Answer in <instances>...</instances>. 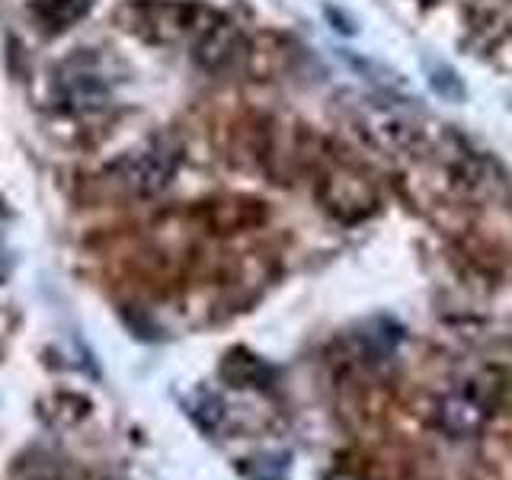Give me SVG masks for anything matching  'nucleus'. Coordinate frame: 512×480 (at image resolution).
Returning <instances> with one entry per match:
<instances>
[{
  "label": "nucleus",
  "instance_id": "f257e3e1",
  "mask_svg": "<svg viewBox=\"0 0 512 480\" xmlns=\"http://www.w3.org/2000/svg\"><path fill=\"white\" fill-rule=\"evenodd\" d=\"M221 20L215 7L196 0H128L119 7L122 29L154 45H196Z\"/></svg>",
  "mask_w": 512,
  "mask_h": 480
},
{
  "label": "nucleus",
  "instance_id": "f03ea898",
  "mask_svg": "<svg viewBox=\"0 0 512 480\" xmlns=\"http://www.w3.org/2000/svg\"><path fill=\"white\" fill-rule=\"evenodd\" d=\"M317 202L330 218L343 224H359L378 212V186L359 167L336 164L320 173Z\"/></svg>",
  "mask_w": 512,
  "mask_h": 480
},
{
  "label": "nucleus",
  "instance_id": "7ed1b4c3",
  "mask_svg": "<svg viewBox=\"0 0 512 480\" xmlns=\"http://www.w3.org/2000/svg\"><path fill=\"white\" fill-rule=\"evenodd\" d=\"M116 74L109 71V61L103 55H74L61 64L58 71V100L74 112L103 109L112 100Z\"/></svg>",
  "mask_w": 512,
  "mask_h": 480
},
{
  "label": "nucleus",
  "instance_id": "20e7f679",
  "mask_svg": "<svg viewBox=\"0 0 512 480\" xmlns=\"http://www.w3.org/2000/svg\"><path fill=\"white\" fill-rule=\"evenodd\" d=\"M500 394H503V384L493 375H477L442 400L439 420L458 439L474 436V432L484 429V423L493 416L496 404H500Z\"/></svg>",
  "mask_w": 512,
  "mask_h": 480
},
{
  "label": "nucleus",
  "instance_id": "39448f33",
  "mask_svg": "<svg viewBox=\"0 0 512 480\" xmlns=\"http://www.w3.org/2000/svg\"><path fill=\"white\" fill-rule=\"evenodd\" d=\"M176 164H180V148L167 138H154L125 160H119L116 176L135 196H154V192H160L173 180Z\"/></svg>",
  "mask_w": 512,
  "mask_h": 480
},
{
  "label": "nucleus",
  "instance_id": "423d86ee",
  "mask_svg": "<svg viewBox=\"0 0 512 480\" xmlns=\"http://www.w3.org/2000/svg\"><path fill=\"white\" fill-rule=\"evenodd\" d=\"M244 52V36L240 29L221 13V20L205 32V36L192 45V58H196L205 71H224Z\"/></svg>",
  "mask_w": 512,
  "mask_h": 480
},
{
  "label": "nucleus",
  "instance_id": "0eeeda50",
  "mask_svg": "<svg viewBox=\"0 0 512 480\" xmlns=\"http://www.w3.org/2000/svg\"><path fill=\"white\" fill-rule=\"evenodd\" d=\"M362 132L372 138L375 144L388 151H404L416 141L420 128H416L404 112L388 109V106H372L362 112Z\"/></svg>",
  "mask_w": 512,
  "mask_h": 480
},
{
  "label": "nucleus",
  "instance_id": "6e6552de",
  "mask_svg": "<svg viewBox=\"0 0 512 480\" xmlns=\"http://www.w3.org/2000/svg\"><path fill=\"white\" fill-rule=\"evenodd\" d=\"M202 215L208 221V228L215 234H237V231H250L256 224L266 221V208L253 199H218V202H208L202 208Z\"/></svg>",
  "mask_w": 512,
  "mask_h": 480
},
{
  "label": "nucleus",
  "instance_id": "1a4fd4ad",
  "mask_svg": "<svg viewBox=\"0 0 512 480\" xmlns=\"http://www.w3.org/2000/svg\"><path fill=\"white\" fill-rule=\"evenodd\" d=\"M87 13H90V0H32L29 4V16L36 20V26L42 32H52V36L71 29Z\"/></svg>",
  "mask_w": 512,
  "mask_h": 480
},
{
  "label": "nucleus",
  "instance_id": "9d476101",
  "mask_svg": "<svg viewBox=\"0 0 512 480\" xmlns=\"http://www.w3.org/2000/svg\"><path fill=\"white\" fill-rule=\"evenodd\" d=\"M269 375L272 368L260 356H253L250 349H231L221 362V378L234 388H263Z\"/></svg>",
  "mask_w": 512,
  "mask_h": 480
},
{
  "label": "nucleus",
  "instance_id": "9b49d317",
  "mask_svg": "<svg viewBox=\"0 0 512 480\" xmlns=\"http://www.w3.org/2000/svg\"><path fill=\"white\" fill-rule=\"evenodd\" d=\"M183 407L192 416V423H196L202 432H215L224 420V404H221V397L212 391H196L192 397L183 400Z\"/></svg>",
  "mask_w": 512,
  "mask_h": 480
},
{
  "label": "nucleus",
  "instance_id": "f8f14e48",
  "mask_svg": "<svg viewBox=\"0 0 512 480\" xmlns=\"http://www.w3.org/2000/svg\"><path fill=\"white\" fill-rule=\"evenodd\" d=\"M240 474L247 480H282L285 474V455L276 458H247L240 464Z\"/></svg>",
  "mask_w": 512,
  "mask_h": 480
}]
</instances>
